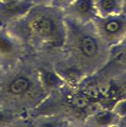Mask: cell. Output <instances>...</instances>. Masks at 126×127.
Masks as SVG:
<instances>
[{
    "instance_id": "11",
    "label": "cell",
    "mask_w": 126,
    "mask_h": 127,
    "mask_svg": "<svg viewBox=\"0 0 126 127\" xmlns=\"http://www.w3.org/2000/svg\"><path fill=\"white\" fill-rule=\"evenodd\" d=\"M118 126L121 127H126V117H123V118H120L118 123Z\"/></svg>"
},
{
    "instance_id": "6",
    "label": "cell",
    "mask_w": 126,
    "mask_h": 127,
    "mask_svg": "<svg viewBox=\"0 0 126 127\" xmlns=\"http://www.w3.org/2000/svg\"><path fill=\"white\" fill-rule=\"evenodd\" d=\"M97 15L109 16L124 12V0H95Z\"/></svg>"
},
{
    "instance_id": "9",
    "label": "cell",
    "mask_w": 126,
    "mask_h": 127,
    "mask_svg": "<svg viewBox=\"0 0 126 127\" xmlns=\"http://www.w3.org/2000/svg\"><path fill=\"white\" fill-rule=\"evenodd\" d=\"M12 50V44L5 38L0 36V54H10Z\"/></svg>"
},
{
    "instance_id": "3",
    "label": "cell",
    "mask_w": 126,
    "mask_h": 127,
    "mask_svg": "<svg viewBox=\"0 0 126 127\" xmlns=\"http://www.w3.org/2000/svg\"><path fill=\"white\" fill-rule=\"evenodd\" d=\"M126 71V38L115 48L111 49L107 64L94 74L99 80H108Z\"/></svg>"
},
{
    "instance_id": "5",
    "label": "cell",
    "mask_w": 126,
    "mask_h": 127,
    "mask_svg": "<svg viewBox=\"0 0 126 127\" xmlns=\"http://www.w3.org/2000/svg\"><path fill=\"white\" fill-rule=\"evenodd\" d=\"M120 118L111 108L98 107L87 117L86 125L91 126H118Z\"/></svg>"
},
{
    "instance_id": "10",
    "label": "cell",
    "mask_w": 126,
    "mask_h": 127,
    "mask_svg": "<svg viewBox=\"0 0 126 127\" xmlns=\"http://www.w3.org/2000/svg\"><path fill=\"white\" fill-rule=\"evenodd\" d=\"M71 1L72 0H49V2L51 3V4H55L56 7L62 9L63 11L71 4Z\"/></svg>"
},
{
    "instance_id": "7",
    "label": "cell",
    "mask_w": 126,
    "mask_h": 127,
    "mask_svg": "<svg viewBox=\"0 0 126 127\" xmlns=\"http://www.w3.org/2000/svg\"><path fill=\"white\" fill-rule=\"evenodd\" d=\"M31 87V81L25 77H20L14 79L10 84V91L13 95H22Z\"/></svg>"
},
{
    "instance_id": "8",
    "label": "cell",
    "mask_w": 126,
    "mask_h": 127,
    "mask_svg": "<svg viewBox=\"0 0 126 127\" xmlns=\"http://www.w3.org/2000/svg\"><path fill=\"white\" fill-rule=\"evenodd\" d=\"M112 109L114 112L118 116L119 118L126 117V97L121 98L120 100L116 101L112 106Z\"/></svg>"
},
{
    "instance_id": "2",
    "label": "cell",
    "mask_w": 126,
    "mask_h": 127,
    "mask_svg": "<svg viewBox=\"0 0 126 127\" xmlns=\"http://www.w3.org/2000/svg\"><path fill=\"white\" fill-rule=\"evenodd\" d=\"M99 37L109 49L126 38V12L109 16H97L92 22Z\"/></svg>"
},
{
    "instance_id": "12",
    "label": "cell",
    "mask_w": 126,
    "mask_h": 127,
    "mask_svg": "<svg viewBox=\"0 0 126 127\" xmlns=\"http://www.w3.org/2000/svg\"><path fill=\"white\" fill-rule=\"evenodd\" d=\"M124 12H126V0H124Z\"/></svg>"
},
{
    "instance_id": "4",
    "label": "cell",
    "mask_w": 126,
    "mask_h": 127,
    "mask_svg": "<svg viewBox=\"0 0 126 127\" xmlns=\"http://www.w3.org/2000/svg\"><path fill=\"white\" fill-rule=\"evenodd\" d=\"M63 13L66 18L86 24L92 23L98 16L95 0H72Z\"/></svg>"
},
{
    "instance_id": "13",
    "label": "cell",
    "mask_w": 126,
    "mask_h": 127,
    "mask_svg": "<svg viewBox=\"0 0 126 127\" xmlns=\"http://www.w3.org/2000/svg\"><path fill=\"white\" fill-rule=\"evenodd\" d=\"M4 1L6 3H12V2H16V1H18V0H4Z\"/></svg>"
},
{
    "instance_id": "1",
    "label": "cell",
    "mask_w": 126,
    "mask_h": 127,
    "mask_svg": "<svg viewBox=\"0 0 126 127\" xmlns=\"http://www.w3.org/2000/svg\"><path fill=\"white\" fill-rule=\"evenodd\" d=\"M66 35L64 46L68 48L74 67L90 77L108 63L110 49L97 34L93 24L81 23L65 17Z\"/></svg>"
}]
</instances>
